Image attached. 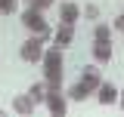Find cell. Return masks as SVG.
Wrapping results in <instances>:
<instances>
[{
  "instance_id": "cell-16",
  "label": "cell",
  "mask_w": 124,
  "mask_h": 117,
  "mask_svg": "<svg viewBox=\"0 0 124 117\" xmlns=\"http://www.w3.org/2000/svg\"><path fill=\"white\" fill-rule=\"evenodd\" d=\"M112 25H115V31H124V13L118 15V19H115V22H112Z\"/></svg>"
},
{
  "instance_id": "cell-2",
  "label": "cell",
  "mask_w": 124,
  "mask_h": 117,
  "mask_svg": "<svg viewBox=\"0 0 124 117\" xmlns=\"http://www.w3.org/2000/svg\"><path fill=\"white\" fill-rule=\"evenodd\" d=\"M44 37H37V34H31L28 40L22 43V49H19V56L25 58V62H31V65H37L40 58H44Z\"/></svg>"
},
{
  "instance_id": "cell-10",
  "label": "cell",
  "mask_w": 124,
  "mask_h": 117,
  "mask_svg": "<svg viewBox=\"0 0 124 117\" xmlns=\"http://www.w3.org/2000/svg\"><path fill=\"white\" fill-rule=\"evenodd\" d=\"M46 92H50V89H46V80H37V83L28 86V96L34 99V105H44L46 102Z\"/></svg>"
},
{
  "instance_id": "cell-8",
  "label": "cell",
  "mask_w": 124,
  "mask_h": 117,
  "mask_svg": "<svg viewBox=\"0 0 124 117\" xmlns=\"http://www.w3.org/2000/svg\"><path fill=\"white\" fill-rule=\"evenodd\" d=\"M78 15H81V6H78V3H71V0H65V3L59 6V22L75 25V22H78Z\"/></svg>"
},
{
  "instance_id": "cell-7",
  "label": "cell",
  "mask_w": 124,
  "mask_h": 117,
  "mask_svg": "<svg viewBox=\"0 0 124 117\" xmlns=\"http://www.w3.org/2000/svg\"><path fill=\"white\" fill-rule=\"evenodd\" d=\"M34 108H37V105H34V99H31L28 92H25V96H16V99H13V111H16V114H22V117L34 114Z\"/></svg>"
},
{
  "instance_id": "cell-3",
  "label": "cell",
  "mask_w": 124,
  "mask_h": 117,
  "mask_svg": "<svg viewBox=\"0 0 124 117\" xmlns=\"http://www.w3.org/2000/svg\"><path fill=\"white\" fill-rule=\"evenodd\" d=\"M44 105H46V111L53 117H65V111H68V96H65L62 89H50Z\"/></svg>"
},
{
  "instance_id": "cell-5",
  "label": "cell",
  "mask_w": 124,
  "mask_h": 117,
  "mask_svg": "<svg viewBox=\"0 0 124 117\" xmlns=\"http://www.w3.org/2000/svg\"><path fill=\"white\" fill-rule=\"evenodd\" d=\"M118 96H121V89L115 86V83H106V80H102V83L96 86V102L99 105H115Z\"/></svg>"
},
{
  "instance_id": "cell-9",
  "label": "cell",
  "mask_w": 124,
  "mask_h": 117,
  "mask_svg": "<svg viewBox=\"0 0 124 117\" xmlns=\"http://www.w3.org/2000/svg\"><path fill=\"white\" fill-rule=\"evenodd\" d=\"M81 83L90 89V92H96V86L102 83V77H99V68L93 65V68H84V74H81Z\"/></svg>"
},
{
  "instance_id": "cell-13",
  "label": "cell",
  "mask_w": 124,
  "mask_h": 117,
  "mask_svg": "<svg viewBox=\"0 0 124 117\" xmlns=\"http://www.w3.org/2000/svg\"><path fill=\"white\" fill-rule=\"evenodd\" d=\"M19 9V0H0V15H13Z\"/></svg>"
},
{
  "instance_id": "cell-15",
  "label": "cell",
  "mask_w": 124,
  "mask_h": 117,
  "mask_svg": "<svg viewBox=\"0 0 124 117\" xmlns=\"http://www.w3.org/2000/svg\"><path fill=\"white\" fill-rule=\"evenodd\" d=\"M84 15H87V19H99V6H96V3H87V6H84Z\"/></svg>"
},
{
  "instance_id": "cell-1",
  "label": "cell",
  "mask_w": 124,
  "mask_h": 117,
  "mask_svg": "<svg viewBox=\"0 0 124 117\" xmlns=\"http://www.w3.org/2000/svg\"><path fill=\"white\" fill-rule=\"evenodd\" d=\"M22 25L31 31V34H37V37H44V40H50L53 37V31H50V25H46V19L40 9H25L22 13Z\"/></svg>"
},
{
  "instance_id": "cell-11",
  "label": "cell",
  "mask_w": 124,
  "mask_h": 117,
  "mask_svg": "<svg viewBox=\"0 0 124 117\" xmlns=\"http://www.w3.org/2000/svg\"><path fill=\"white\" fill-rule=\"evenodd\" d=\"M65 96H68L71 102H84V99L90 96V89H87V86H84V83H81V80H78V83H71V86L65 89Z\"/></svg>"
},
{
  "instance_id": "cell-14",
  "label": "cell",
  "mask_w": 124,
  "mask_h": 117,
  "mask_svg": "<svg viewBox=\"0 0 124 117\" xmlns=\"http://www.w3.org/2000/svg\"><path fill=\"white\" fill-rule=\"evenodd\" d=\"M25 3H28V9H40V13L46 6H53V0H25Z\"/></svg>"
},
{
  "instance_id": "cell-17",
  "label": "cell",
  "mask_w": 124,
  "mask_h": 117,
  "mask_svg": "<svg viewBox=\"0 0 124 117\" xmlns=\"http://www.w3.org/2000/svg\"><path fill=\"white\" fill-rule=\"evenodd\" d=\"M118 102H121V108H124V89H121V96H118Z\"/></svg>"
},
{
  "instance_id": "cell-6",
  "label": "cell",
  "mask_w": 124,
  "mask_h": 117,
  "mask_svg": "<svg viewBox=\"0 0 124 117\" xmlns=\"http://www.w3.org/2000/svg\"><path fill=\"white\" fill-rule=\"evenodd\" d=\"M93 62L96 65H108L112 62V43L108 40H93Z\"/></svg>"
},
{
  "instance_id": "cell-12",
  "label": "cell",
  "mask_w": 124,
  "mask_h": 117,
  "mask_svg": "<svg viewBox=\"0 0 124 117\" xmlns=\"http://www.w3.org/2000/svg\"><path fill=\"white\" fill-rule=\"evenodd\" d=\"M93 40H112V28H108L106 22H99V25L93 28Z\"/></svg>"
},
{
  "instance_id": "cell-4",
  "label": "cell",
  "mask_w": 124,
  "mask_h": 117,
  "mask_svg": "<svg viewBox=\"0 0 124 117\" xmlns=\"http://www.w3.org/2000/svg\"><path fill=\"white\" fill-rule=\"evenodd\" d=\"M71 43H75V25H68V22H59V28L53 31V46H59V49H68Z\"/></svg>"
}]
</instances>
